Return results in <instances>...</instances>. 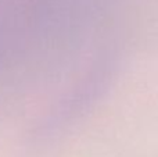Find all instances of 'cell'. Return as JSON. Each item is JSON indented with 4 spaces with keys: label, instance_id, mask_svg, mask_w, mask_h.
<instances>
[{
    "label": "cell",
    "instance_id": "cell-1",
    "mask_svg": "<svg viewBox=\"0 0 158 157\" xmlns=\"http://www.w3.org/2000/svg\"><path fill=\"white\" fill-rule=\"evenodd\" d=\"M115 64L112 60H103L94 64L85 78L74 88V92L67 95L46 118L40 129V138L52 139L58 136L69 125L74 124L86 113L94 102H97L110 86L114 78Z\"/></svg>",
    "mask_w": 158,
    "mask_h": 157
}]
</instances>
